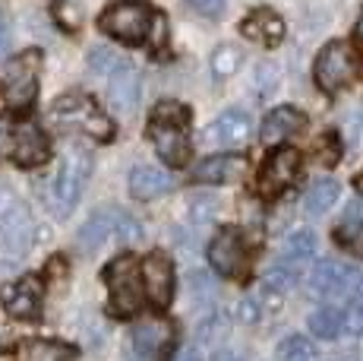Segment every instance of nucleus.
Listing matches in <instances>:
<instances>
[{
    "mask_svg": "<svg viewBox=\"0 0 363 361\" xmlns=\"http://www.w3.org/2000/svg\"><path fill=\"white\" fill-rule=\"evenodd\" d=\"M316 158H319L323 165H335V162H338V158H341V143H338V136H335V134L319 136Z\"/></svg>",
    "mask_w": 363,
    "mask_h": 361,
    "instance_id": "32",
    "label": "nucleus"
},
{
    "mask_svg": "<svg viewBox=\"0 0 363 361\" xmlns=\"http://www.w3.org/2000/svg\"><path fill=\"white\" fill-rule=\"evenodd\" d=\"M247 257L250 247L240 228H221L208 244V263L218 276H240L247 269Z\"/></svg>",
    "mask_w": 363,
    "mask_h": 361,
    "instance_id": "10",
    "label": "nucleus"
},
{
    "mask_svg": "<svg viewBox=\"0 0 363 361\" xmlns=\"http://www.w3.org/2000/svg\"><path fill=\"white\" fill-rule=\"evenodd\" d=\"M354 36H357L363 41V13H360V19H357V26H354Z\"/></svg>",
    "mask_w": 363,
    "mask_h": 361,
    "instance_id": "38",
    "label": "nucleus"
},
{
    "mask_svg": "<svg viewBox=\"0 0 363 361\" xmlns=\"http://www.w3.org/2000/svg\"><path fill=\"white\" fill-rule=\"evenodd\" d=\"M6 41H10V32H6V23H4V16H0V51L6 48Z\"/></svg>",
    "mask_w": 363,
    "mask_h": 361,
    "instance_id": "37",
    "label": "nucleus"
},
{
    "mask_svg": "<svg viewBox=\"0 0 363 361\" xmlns=\"http://www.w3.org/2000/svg\"><path fill=\"white\" fill-rule=\"evenodd\" d=\"M250 136H253V117L243 108H228L206 127L202 143L218 146V149H237V146H247Z\"/></svg>",
    "mask_w": 363,
    "mask_h": 361,
    "instance_id": "11",
    "label": "nucleus"
},
{
    "mask_svg": "<svg viewBox=\"0 0 363 361\" xmlns=\"http://www.w3.org/2000/svg\"><path fill=\"white\" fill-rule=\"evenodd\" d=\"M360 70V58L347 41H329V45L319 51L316 67H313V76H316V86L325 89V92H338L341 86L357 76Z\"/></svg>",
    "mask_w": 363,
    "mask_h": 361,
    "instance_id": "8",
    "label": "nucleus"
},
{
    "mask_svg": "<svg viewBox=\"0 0 363 361\" xmlns=\"http://www.w3.org/2000/svg\"><path fill=\"white\" fill-rule=\"evenodd\" d=\"M297 178H300V152L291 149V146H281V149H275L265 158L259 171V193L262 197H275L284 187L294 184Z\"/></svg>",
    "mask_w": 363,
    "mask_h": 361,
    "instance_id": "12",
    "label": "nucleus"
},
{
    "mask_svg": "<svg viewBox=\"0 0 363 361\" xmlns=\"http://www.w3.org/2000/svg\"><path fill=\"white\" fill-rule=\"evenodd\" d=\"M240 320L243 323H256V320H259V304H256L253 298L240 301Z\"/></svg>",
    "mask_w": 363,
    "mask_h": 361,
    "instance_id": "36",
    "label": "nucleus"
},
{
    "mask_svg": "<svg viewBox=\"0 0 363 361\" xmlns=\"http://www.w3.org/2000/svg\"><path fill=\"white\" fill-rule=\"evenodd\" d=\"M237 67H240V51H237L234 45H221V48H215V54H212V70L215 76H234L237 73Z\"/></svg>",
    "mask_w": 363,
    "mask_h": 361,
    "instance_id": "28",
    "label": "nucleus"
},
{
    "mask_svg": "<svg viewBox=\"0 0 363 361\" xmlns=\"http://www.w3.org/2000/svg\"><path fill=\"white\" fill-rule=\"evenodd\" d=\"M186 4H190L193 10H196L199 16H206V19L221 16V10H225V0H186Z\"/></svg>",
    "mask_w": 363,
    "mask_h": 361,
    "instance_id": "35",
    "label": "nucleus"
},
{
    "mask_svg": "<svg viewBox=\"0 0 363 361\" xmlns=\"http://www.w3.org/2000/svg\"><path fill=\"white\" fill-rule=\"evenodd\" d=\"M186 130H190V108L186 105H180V102L155 105L149 117V140L155 143V152L162 156V162H167L171 168L186 165V158H190Z\"/></svg>",
    "mask_w": 363,
    "mask_h": 361,
    "instance_id": "1",
    "label": "nucleus"
},
{
    "mask_svg": "<svg viewBox=\"0 0 363 361\" xmlns=\"http://www.w3.org/2000/svg\"><path fill=\"white\" fill-rule=\"evenodd\" d=\"M57 19L64 29H76V26L82 23V13L76 4H57Z\"/></svg>",
    "mask_w": 363,
    "mask_h": 361,
    "instance_id": "34",
    "label": "nucleus"
},
{
    "mask_svg": "<svg viewBox=\"0 0 363 361\" xmlns=\"http://www.w3.org/2000/svg\"><path fill=\"white\" fill-rule=\"evenodd\" d=\"M247 171V156H237V152H218V156H208L206 162H199L193 168V180L196 184H231Z\"/></svg>",
    "mask_w": 363,
    "mask_h": 361,
    "instance_id": "17",
    "label": "nucleus"
},
{
    "mask_svg": "<svg viewBox=\"0 0 363 361\" xmlns=\"http://www.w3.org/2000/svg\"><path fill=\"white\" fill-rule=\"evenodd\" d=\"M174 330L164 320H143L133 326V352L139 361H164L171 355Z\"/></svg>",
    "mask_w": 363,
    "mask_h": 361,
    "instance_id": "13",
    "label": "nucleus"
},
{
    "mask_svg": "<svg viewBox=\"0 0 363 361\" xmlns=\"http://www.w3.org/2000/svg\"><path fill=\"white\" fill-rule=\"evenodd\" d=\"M143 279H145V295L149 304L164 311L174 301V266L164 254H149L143 260Z\"/></svg>",
    "mask_w": 363,
    "mask_h": 361,
    "instance_id": "15",
    "label": "nucleus"
},
{
    "mask_svg": "<svg viewBox=\"0 0 363 361\" xmlns=\"http://www.w3.org/2000/svg\"><path fill=\"white\" fill-rule=\"evenodd\" d=\"M278 361H319V358L306 336H288L278 345Z\"/></svg>",
    "mask_w": 363,
    "mask_h": 361,
    "instance_id": "27",
    "label": "nucleus"
},
{
    "mask_svg": "<svg viewBox=\"0 0 363 361\" xmlns=\"http://www.w3.org/2000/svg\"><path fill=\"white\" fill-rule=\"evenodd\" d=\"M76 355L73 345L57 343V339H29L19 349V361H69Z\"/></svg>",
    "mask_w": 363,
    "mask_h": 361,
    "instance_id": "23",
    "label": "nucleus"
},
{
    "mask_svg": "<svg viewBox=\"0 0 363 361\" xmlns=\"http://www.w3.org/2000/svg\"><path fill=\"white\" fill-rule=\"evenodd\" d=\"M313 254H316V235L310 228H300V232L288 235V241H284V260L288 263H303Z\"/></svg>",
    "mask_w": 363,
    "mask_h": 361,
    "instance_id": "26",
    "label": "nucleus"
},
{
    "mask_svg": "<svg viewBox=\"0 0 363 361\" xmlns=\"http://www.w3.org/2000/svg\"><path fill=\"white\" fill-rule=\"evenodd\" d=\"M127 60L117 58L111 48H95L92 54H89V67H92V73H114L117 67H123Z\"/></svg>",
    "mask_w": 363,
    "mask_h": 361,
    "instance_id": "29",
    "label": "nucleus"
},
{
    "mask_svg": "<svg viewBox=\"0 0 363 361\" xmlns=\"http://www.w3.org/2000/svg\"><path fill=\"white\" fill-rule=\"evenodd\" d=\"M35 241V219L29 216V206L10 190V184L0 180V251L19 257Z\"/></svg>",
    "mask_w": 363,
    "mask_h": 361,
    "instance_id": "7",
    "label": "nucleus"
},
{
    "mask_svg": "<svg viewBox=\"0 0 363 361\" xmlns=\"http://www.w3.org/2000/svg\"><path fill=\"white\" fill-rule=\"evenodd\" d=\"M243 38L259 41V45H278L284 38V19L275 10H253L247 19L240 23Z\"/></svg>",
    "mask_w": 363,
    "mask_h": 361,
    "instance_id": "19",
    "label": "nucleus"
},
{
    "mask_svg": "<svg viewBox=\"0 0 363 361\" xmlns=\"http://www.w3.org/2000/svg\"><path fill=\"white\" fill-rule=\"evenodd\" d=\"M139 238H143V225H139V219L130 216V212H123V216H121V228H117V241L130 247V244H136Z\"/></svg>",
    "mask_w": 363,
    "mask_h": 361,
    "instance_id": "33",
    "label": "nucleus"
},
{
    "mask_svg": "<svg viewBox=\"0 0 363 361\" xmlns=\"http://www.w3.org/2000/svg\"><path fill=\"white\" fill-rule=\"evenodd\" d=\"M121 216H123V210H99V212H92L86 225L79 228V235H76V247H79L82 254H95V251H101L108 241H117Z\"/></svg>",
    "mask_w": 363,
    "mask_h": 361,
    "instance_id": "16",
    "label": "nucleus"
},
{
    "mask_svg": "<svg viewBox=\"0 0 363 361\" xmlns=\"http://www.w3.org/2000/svg\"><path fill=\"white\" fill-rule=\"evenodd\" d=\"M171 187H174L171 175L164 168H155V165H136L130 171V193L136 200H158Z\"/></svg>",
    "mask_w": 363,
    "mask_h": 361,
    "instance_id": "21",
    "label": "nucleus"
},
{
    "mask_svg": "<svg viewBox=\"0 0 363 361\" xmlns=\"http://www.w3.org/2000/svg\"><path fill=\"white\" fill-rule=\"evenodd\" d=\"M38 70H41V51H26L6 64L4 89H6V102L13 108L32 105L35 92H38Z\"/></svg>",
    "mask_w": 363,
    "mask_h": 361,
    "instance_id": "9",
    "label": "nucleus"
},
{
    "mask_svg": "<svg viewBox=\"0 0 363 361\" xmlns=\"http://www.w3.org/2000/svg\"><path fill=\"white\" fill-rule=\"evenodd\" d=\"M99 26L111 38L139 45V41H145L152 36V26H158V16L143 0H121V4H111L108 10L101 13Z\"/></svg>",
    "mask_w": 363,
    "mask_h": 361,
    "instance_id": "6",
    "label": "nucleus"
},
{
    "mask_svg": "<svg viewBox=\"0 0 363 361\" xmlns=\"http://www.w3.org/2000/svg\"><path fill=\"white\" fill-rule=\"evenodd\" d=\"M360 232H363V197H357L345 210V219H341L338 228V235H360Z\"/></svg>",
    "mask_w": 363,
    "mask_h": 361,
    "instance_id": "30",
    "label": "nucleus"
},
{
    "mask_svg": "<svg viewBox=\"0 0 363 361\" xmlns=\"http://www.w3.org/2000/svg\"><path fill=\"white\" fill-rule=\"evenodd\" d=\"M48 152L51 146L38 124L0 117V156H10L23 168H35V165L48 162Z\"/></svg>",
    "mask_w": 363,
    "mask_h": 361,
    "instance_id": "4",
    "label": "nucleus"
},
{
    "mask_svg": "<svg viewBox=\"0 0 363 361\" xmlns=\"http://www.w3.org/2000/svg\"><path fill=\"white\" fill-rule=\"evenodd\" d=\"M51 117L60 127H76L82 134L95 136V140H111L114 136V124L108 114H101V108L95 105V99H89L86 92H69L60 95L51 105Z\"/></svg>",
    "mask_w": 363,
    "mask_h": 361,
    "instance_id": "5",
    "label": "nucleus"
},
{
    "mask_svg": "<svg viewBox=\"0 0 363 361\" xmlns=\"http://www.w3.org/2000/svg\"><path fill=\"white\" fill-rule=\"evenodd\" d=\"M104 282L111 289V311L121 317L139 314L145 308V301H149L143 279V260H136V257L111 260V266L104 269Z\"/></svg>",
    "mask_w": 363,
    "mask_h": 361,
    "instance_id": "3",
    "label": "nucleus"
},
{
    "mask_svg": "<svg viewBox=\"0 0 363 361\" xmlns=\"http://www.w3.org/2000/svg\"><path fill=\"white\" fill-rule=\"evenodd\" d=\"M111 105L117 111H133L139 102V73L130 67V60L123 67H117L111 73Z\"/></svg>",
    "mask_w": 363,
    "mask_h": 361,
    "instance_id": "22",
    "label": "nucleus"
},
{
    "mask_svg": "<svg viewBox=\"0 0 363 361\" xmlns=\"http://www.w3.org/2000/svg\"><path fill=\"white\" fill-rule=\"evenodd\" d=\"M357 282V276H354L351 266H341V263H319L316 269H313L310 276V295L323 298V295H341V291H347Z\"/></svg>",
    "mask_w": 363,
    "mask_h": 361,
    "instance_id": "18",
    "label": "nucleus"
},
{
    "mask_svg": "<svg viewBox=\"0 0 363 361\" xmlns=\"http://www.w3.org/2000/svg\"><path fill=\"white\" fill-rule=\"evenodd\" d=\"M89 175H92V156L86 149H79V146L67 149L57 165V175L48 187V206H51L54 216L67 219L73 212V206L79 203L82 190H86Z\"/></svg>",
    "mask_w": 363,
    "mask_h": 361,
    "instance_id": "2",
    "label": "nucleus"
},
{
    "mask_svg": "<svg viewBox=\"0 0 363 361\" xmlns=\"http://www.w3.org/2000/svg\"><path fill=\"white\" fill-rule=\"evenodd\" d=\"M215 361H237V358H234V355H228V352H221V355L215 358Z\"/></svg>",
    "mask_w": 363,
    "mask_h": 361,
    "instance_id": "39",
    "label": "nucleus"
},
{
    "mask_svg": "<svg viewBox=\"0 0 363 361\" xmlns=\"http://www.w3.org/2000/svg\"><path fill=\"white\" fill-rule=\"evenodd\" d=\"M345 330V314L338 308H319L310 314V333L316 339H335Z\"/></svg>",
    "mask_w": 363,
    "mask_h": 361,
    "instance_id": "24",
    "label": "nucleus"
},
{
    "mask_svg": "<svg viewBox=\"0 0 363 361\" xmlns=\"http://www.w3.org/2000/svg\"><path fill=\"white\" fill-rule=\"evenodd\" d=\"M345 330L354 333V336H363V291H360V295H354L351 304H347V311H345Z\"/></svg>",
    "mask_w": 363,
    "mask_h": 361,
    "instance_id": "31",
    "label": "nucleus"
},
{
    "mask_svg": "<svg viewBox=\"0 0 363 361\" xmlns=\"http://www.w3.org/2000/svg\"><path fill=\"white\" fill-rule=\"evenodd\" d=\"M335 200H338V184H335L332 178H319V180H313V187L306 190L303 203L310 212H329Z\"/></svg>",
    "mask_w": 363,
    "mask_h": 361,
    "instance_id": "25",
    "label": "nucleus"
},
{
    "mask_svg": "<svg viewBox=\"0 0 363 361\" xmlns=\"http://www.w3.org/2000/svg\"><path fill=\"white\" fill-rule=\"evenodd\" d=\"M0 304L10 317L19 320H32L41 311V282L35 276H23V279L10 282V286L0 289Z\"/></svg>",
    "mask_w": 363,
    "mask_h": 361,
    "instance_id": "14",
    "label": "nucleus"
},
{
    "mask_svg": "<svg viewBox=\"0 0 363 361\" xmlns=\"http://www.w3.org/2000/svg\"><path fill=\"white\" fill-rule=\"evenodd\" d=\"M303 127H306V117L300 114L297 108L281 105V108H272L269 114H265L259 136L272 146V143H281V140H288V136H294L297 130H303Z\"/></svg>",
    "mask_w": 363,
    "mask_h": 361,
    "instance_id": "20",
    "label": "nucleus"
}]
</instances>
